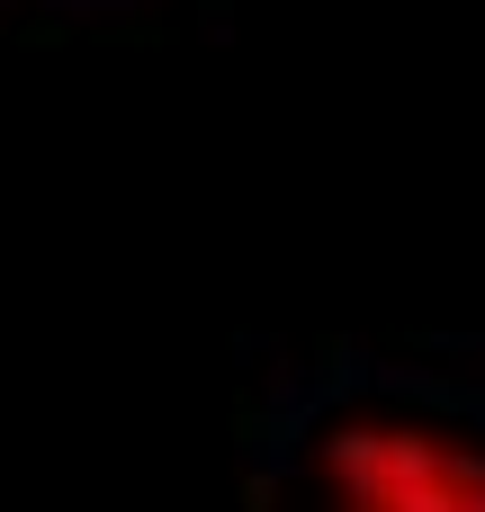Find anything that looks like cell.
<instances>
[{"instance_id":"1","label":"cell","mask_w":485,"mask_h":512,"mask_svg":"<svg viewBox=\"0 0 485 512\" xmlns=\"http://www.w3.org/2000/svg\"><path fill=\"white\" fill-rule=\"evenodd\" d=\"M279 512H485V432L441 405L351 396L297 441Z\"/></svg>"}]
</instances>
